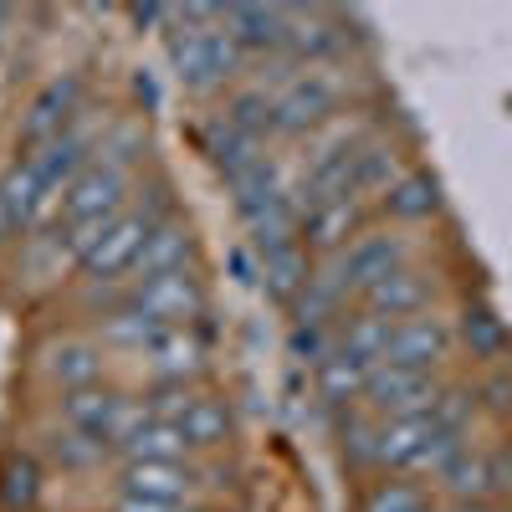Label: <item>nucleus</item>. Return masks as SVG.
Here are the masks:
<instances>
[{
  "label": "nucleus",
  "instance_id": "3",
  "mask_svg": "<svg viewBox=\"0 0 512 512\" xmlns=\"http://www.w3.org/2000/svg\"><path fill=\"white\" fill-rule=\"evenodd\" d=\"M410 262H415L410 231H400V226H369L364 236H354L344 251L328 256V262H318V267H323V277L359 308V297H364L374 282H384L390 272H400V267H410Z\"/></svg>",
  "mask_w": 512,
  "mask_h": 512
},
{
  "label": "nucleus",
  "instance_id": "17",
  "mask_svg": "<svg viewBox=\"0 0 512 512\" xmlns=\"http://www.w3.org/2000/svg\"><path fill=\"white\" fill-rule=\"evenodd\" d=\"M175 425H180V436H185V446H190V456H195V461L226 456V451H231V441H236V405H231L226 395L200 390V395H195V405H190Z\"/></svg>",
  "mask_w": 512,
  "mask_h": 512
},
{
  "label": "nucleus",
  "instance_id": "23",
  "mask_svg": "<svg viewBox=\"0 0 512 512\" xmlns=\"http://www.w3.org/2000/svg\"><path fill=\"white\" fill-rule=\"evenodd\" d=\"M36 451H41V461H47V466H62V472H72V477H93V472H103V466H113V446L72 431V425H62L57 415L41 425Z\"/></svg>",
  "mask_w": 512,
  "mask_h": 512
},
{
  "label": "nucleus",
  "instance_id": "27",
  "mask_svg": "<svg viewBox=\"0 0 512 512\" xmlns=\"http://www.w3.org/2000/svg\"><path fill=\"white\" fill-rule=\"evenodd\" d=\"M313 384H318V400L333 410V415H344V410H359L364 405V384H369V364L349 359V354H328L318 369H313Z\"/></svg>",
  "mask_w": 512,
  "mask_h": 512
},
{
  "label": "nucleus",
  "instance_id": "34",
  "mask_svg": "<svg viewBox=\"0 0 512 512\" xmlns=\"http://www.w3.org/2000/svg\"><path fill=\"white\" fill-rule=\"evenodd\" d=\"M333 349H338V328H323V323H292V333H287V354H292L297 364H308V369H318Z\"/></svg>",
  "mask_w": 512,
  "mask_h": 512
},
{
  "label": "nucleus",
  "instance_id": "1",
  "mask_svg": "<svg viewBox=\"0 0 512 512\" xmlns=\"http://www.w3.org/2000/svg\"><path fill=\"white\" fill-rule=\"evenodd\" d=\"M164 57H169V72L185 93L195 98H216V93H231L246 82V52L231 41V31L216 21V26H200V21H180L175 6H169V26H164Z\"/></svg>",
  "mask_w": 512,
  "mask_h": 512
},
{
  "label": "nucleus",
  "instance_id": "20",
  "mask_svg": "<svg viewBox=\"0 0 512 512\" xmlns=\"http://www.w3.org/2000/svg\"><path fill=\"white\" fill-rule=\"evenodd\" d=\"M123 405H128V390H118V384H93V390L57 395V420L72 425V431H82V436L103 441V446H113Z\"/></svg>",
  "mask_w": 512,
  "mask_h": 512
},
{
  "label": "nucleus",
  "instance_id": "31",
  "mask_svg": "<svg viewBox=\"0 0 512 512\" xmlns=\"http://www.w3.org/2000/svg\"><path fill=\"white\" fill-rule=\"evenodd\" d=\"M118 461H195L185 436H180V425H169V420H149L144 431H134L118 451H113V466Z\"/></svg>",
  "mask_w": 512,
  "mask_h": 512
},
{
  "label": "nucleus",
  "instance_id": "13",
  "mask_svg": "<svg viewBox=\"0 0 512 512\" xmlns=\"http://www.w3.org/2000/svg\"><path fill=\"white\" fill-rule=\"evenodd\" d=\"M436 374H415V369H395V364H379L369 369V384H364V410L379 415V420H400V415H420L431 410V400L441 395Z\"/></svg>",
  "mask_w": 512,
  "mask_h": 512
},
{
  "label": "nucleus",
  "instance_id": "12",
  "mask_svg": "<svg viewBox=\"0 0 512 512\" xmlns=\"http://www.w3.org/2000/svg\"><path fill=\"white\" fill-rule=\"evenodd\" d=\"M374 226V205L369 200H323L313 210H303V226H297V241H303V251L313 256V262H328V256H338L354 236H364Z\"/></svg>",
  "mask_w": 512,
  "mask_h": 512
},
{
  "label": "nucleus",
  "instance_id": "22",
  "mask_svg": "<svg viewBox=\"0 0 512 512\" xmlns=\"http://www.w3.org/2000/svg\"><path fill=\"white\" fill-rule=\"evenodd\" d=\"M47 482H52V466L41 461L36 446L0 451V512H41Z\"/></svg>",
  "mask_w": 512,
  "mask_h": 512
},
{
  "label": "nucleus",
  "instance_id": "30",
  "mask_svg": "<svg viewBox=\"0 0 512 512\" xmlns=\"http://www.w3.org/2000/svg\"><path fill=\"white\" fill-rule=\"evenodd\" d=\"M390 328L395 323H384V318H374L364 308H349L344 323H338V354H349V359L379 369L384 364V349H390Z\"/></svg>",
  "mask_w": 512,
  "mask_h": 512
},
{
  "label": "nucleus",
  "instance_id": "33",
  "mask_svg": "<svg viewBox=\"0 0 512 512\" xmlns=\"http://www.w3.org/2000/svg\"><path fill=\"white\" fill-rule=\"evenodd\" d=\"M472 390H477V410L497 425L512 420V364H497V369H482L472 379Z\"/></svg>",
  "mask_w": 512,
  "mask_h": 512
},
{
  "label": "nucleus",
  "instance_id": "21",
  "mask_svg": "<svg viewBox=\"0 0 512 512\" xmlns=\"http://www.w3.org/2000/svg\"><path fill=\"white\" fill-rule=\"evenodd\" d=\"M200 256V236L190 226V216H169L149 231L144 251H139V267H134V282H149V277H169V272H190Z\"/></svg>",
  "mask_w": 512,
  "mask_h": 512
},
{
  "label": "nucleus",
  "instance_id": "32",
  "mask_svg": "<svg viewBox=\"0 0 512 512\" xmlns=\"http://www.w3.org/2000/svg\"><path fill=\"white\" fill-rule=\"evenodd\" d=\"M221 113H226L236 128H246V134H256V139L272 144V93H267V88L241 82V88H231V93L221 98Z\"/></svg>",
  "mask_w": 512,
  "mask_h": 512
},
{
  "label": "nucleus",
  "instance_id": "39",
  "mask_svg": "<svg viewBox=\"0 0 512 512\" xmlns=\"http://www.w3.org/2000/svg\"><path fill=\"white\" fill-rule=\"evenodd\" d=\"M210 512H241V507H231V502H210Z\"/></svg>",
  "mask_w": 512,
  "mask_h": 512
},
{
  "label": "nucleus",
  "instance_id": "41",
  "mask_svg": "<svg viewBox=\"0 0 512 512\" xmlns=\"http://www.w3.org/2000/svg\"><path fill=\"white\" fill-rule=\"evenodd\" d=\"M497 512H512V502H497Z\"/></svg>",
  "mask_w": 512,
  "mask_h": 512
},
{
  "label": "nucleus",
  "instance_id": "8",
  "mask_svg": "<svg viewBox=\"0 0 512 512\" xmlns=\"http://www.w3.org/2000/svg\"><path fill=\"white\" fill-rule=\"evenodd\" d=\"M456 359V328L441 313H420L390 328V349H384V364L395 369H415V374H436L446 379V364Z\"/></svg>",
  "mask_w": 512,
  "mask_h": 512
},
{
  "label": "nucleus",
  "instance_id": "7",
  "mask_svg": "<svg viewBox=\"0 0 512 512\" xmlns=\"http://www.w3.org/2000/svg\"><path fill=\"white\" fill-rule=\"evenodd\" d=\"M139 364L154 384H200L210 374V333H205V323H164Z\"/></svg>",
  "mask_w": 512,
  "mask_h": 512
},
{
  "label": "nucleus",
  "instance_id": "2",
  "mask_svg": "<svg viewBox=\"0 0 512 512\" xmlns=\"http://www.w3.org/2000/svg\"><path fill=\"white\" fill-rule=\"evenodd\" d=\"M349 67H303L272 93V144H303L349 108Z\"/></svg>",
  "mask_w": 512,
  "mask_h": 512
},
{
  "label": "nucleus",
  "instance_id": "29",
  "mask_svg": "<svg viewBox=\"0 0 512 512\" xmlns=\"http://www.w3.org/2000/svg\"><path fill=\"white\" fill-rule=\"evenodd\" d=\"M436 487L446 492V502H492V451L487 446H466L436 477Z\"/></svg>",
  "mask_w": 512,
  "mask_h": 512
},
{
  "label": "nucleus",
  "instance_id": "6",
  "mask_svg": "<svg viewBox=\"0 0 512 512\" xmlns=\"http://www.w3.org/2000/svg\"><path fill=\"white\" fill-rule=\"evenodd\" d=\"M134 205V175H123L113 164H88L82 175L67 185L62 210L52 226H82V221H118L123 210Z\"/></svg>",
  "mask_w": 512,
  "mask_h": 512
},
{
  "label": "nucleus",
  "instance_id": "14",
  "mask_svg": "<svg viewBox=\"0 0 512 512\" xmlns=\"http://www.w3.org/2000/svg\"><path fill=\"white\" fill-rule=\"evenodd\" d=\"M113 492H134L154 502H200V461H118Z\"/></svg>",
  "mask_w": 512,
  "mask_h": 512
},
{
  "label": "nucleus",
  "instance_id": "24",
  "mask_svg": "<svg viewBox=\"0 0 512 512\" xmlns=\"http://www.w3.org/2000/svg\"><path fill=\"white\" fill-rule=\"evenodd\" d=\"M379 415H369L364 405L359 410H344V415H333V451L338 461L349 466L354 477H379Z\"/></svg>",
  "mask_w": 512,
  "mask_h": 512
},
{
  "label": "nucleus",
  "instance_id": "35",
  "mask_svg": "<svg viewBox=\"0 0 512 512\" xmlns=\"http://www.w3.org/2000/svg\"><path fill=\"white\" fill-rule=\"evenodd\" d=\"M108 512H180V502H154V497H134V492H113Z\"/></svg>",
  "mask_w": 512,
  "mask_h": 512
},
{
  "label": "nucleus",
  "instance_id": "42",
  "mask_svg": "<svg viewBox=\"0 0 512 512\" xmlns=\"http://www.w3.org/2000/svg\"><path fill=\"white\" fill-rule=\"evenodd\" d=\"M425 512H446V507H436V502H431V507H425Z\"/></svg>",
  "mask_w": 512,
  "mask_h": 512
},
{
  "label": "nucleus",
  "instance_id": "15",
  "mask_svg": "<svg viewBox=\"0 0 512 512\" xmlns=\"http://www.w3.org/2000/svg\"><path fill=\"white\" fill-rule=\"evenodd\" d=\"M451 328H456V349L477 369L512 364V328L492 303H482V297H466V303L456 308V318H451Z\"/></svg>",
  "mask_w": 512,
  "mask_h": 512
},
{
  "label": "nucleus",
  "instance_id": "5",
  "mask_svg": "<svg viewBox=\"0 0 512 512\" xmlns=\"http://www.w3.org/2000/svg\"><path fill=\"white\" fill-rule=\"evenodd\" d=\"M108 349L98 344V333H57L47 349L36 354V374L47 390L72 395V390H93L108 384Z\"/></svg>",
  "mask_w": 512,
  "mask_h": 512
},
{
  "label": "nucleus",
  "instance_id": "16",
  "mask_svg": "<svg viewBox=\"0 0 512 512\" xmlns=\"http://www.w3.org/2000/svg\"><path fill=\"white\" fill-rule=\"evenodd\" d=\"M441 210H446L441 180L431 175V169H420V164H410L405 175L374 200V216H379L384 226H400V231H410V226H431Z\"/></svg>",
  "mask_w": 512,
  "mask_h": 512
},
{
  "label": "nucleus",
  "instance_id": "26",
  "mask_svg": "<svg viewBox=\"0 0 512 512\" xmlns=\"http://www.w3.org/2000/svg\"><path fill=\"white\" fill-rule=\"evenodd\" d=\"M144 159H149V118L144 113H113L103 123V139H98V164H113V169L139 180Z\"/></svg>",
  "mask_w": 512,
  "mask_h": 512
},
{
  "label": "nucleus",
  "instance_id": "28",
  "mask_svg": "<svg viewBox=\"0 0 512 512\" xmlns=\"http://www.w3.org/2000/svg\"><path fill=\"white\" fill-rule=\"evenodd\" d=\"M431 507V487L420 477H400V472H379L359 487L354 512H425Z\"/></svg>",
  "mask_w": 512,
  "mask_h": 512
},
{
  "label": "nucleus",
  "instance_id": "18",
  "mask_svg": "<svg viewBox=\"0 0 512 512\" xmlns=\"http://www.w3.org/2000/svg\"><path fill=\"white\" fill-rule=\"evenodd\" d=\"M221 26L231 31L251 67L287 52V6H226Z\"/></svg>",
  "mask_w": 512,
  "mask_h": 512
},
{
  "label": "nucleus",
  "instance_id": "19",
  "mask_svg": "<svg viewBox=\"0 0 512 512\" xmlns=\"http://www.w3.org/2000/svg\"><path fill=\"white\" fill-rule=\"evenodd\" d=\"M200 154L210 159V169H216V175L236 180L241 169L262 164V159L272 154V144H267V139H256V134H246V128H236V123L216 108V113L200 123Z\"/></svg>",
  "mask_w": 512,
  "mask_h": 512
},
{
  "label": "nucleus",
  "instance_id": "4",
  "mask_svg": "<svg viewBox=\"0 0 512 512\" xmlns=\"http://www.w3.org/2000/svg\"><path fill=\"white\" fill-rule=\"evenodd\" d=\"M88 93H93V82H88V72H82V67L52 72V77L26 98V108H21V123H16L21 149H41V144L62 139L67 128L88 113Z\"/></svg>",
  "mask_w": 512,
  "mask_h": 512
},
{
  "label": "nucleus",
  "instance_id": "10",
  "mask_svg": "<svg viewBox=\"0 0 512 512\" xmlns=\"http://www.w3.org/2000/svg\"><path fill=\"white\" fill-rule=\"evenodd\" d=\"M349 16L323 6H287V62L297 67H344L349 57Z\"/></svg>",
  "mask_w": 512,
  "mask_h": 512
},
{
  "label": "nucleus",
  "instance_id": "37",
  "mask_svg": "<svg viewBox=\"0 0 512 512\" xmlns=\"http://www.w3.org/2000/svg\"><path fill=\"white\" fill-rule=\"evenodd\" d=\"M134 98L144 103V113L159 103V88H154V77H149V72H134Z\"/></svg>",
  "mask_w": 512,
  "mask_h": 512
},
{
  "label": "nucleus",
  "instance_id": "38",
  "mask_svg": "<svg viewBox=\"0 0 512 512\" xmlns=\"http://www.w3.org/2000/svg\"><path fill=\"white\" fill-rule=\"evenodd\" d=\"M446 512H497L492 502H446Z\"/></svg>",
  "mask_w": 512,
  "mask_h": 512
},
{
  "label": "nucleus",
  "instance_id": "36",
  "mask_svg": "<svg viewBox=\"0 0 512 512\" xmlns=\"http://www.w3.org/2000/svg\"><path fill=\"white\" fill-rule=\"evenodd\" d=\"M123 16H128V21H134L139 31H144V26H154L159 36H164V26H169V6H128Z\"/></svg>",
  "mask_w": 512,
  "mask_h": 512
},
{
  "label": "nucleus",
  "instance_id": "9",
  "mask_svg": "<svg viewBox=\"0 0 512 512\" xmlns=\"http://www.w3.org/2000/svg\"><path fill=\"white\" fill-rule=\"evenodd\" d=\"M128 303L149 313L154 323H205L210 287H205L200 267H190V272H169V277H149V282H128Z\"/></svg>",
  "mask_w": 512,
  "mask_h": 512
},
{
  "label": "nucleus",
  "instance_id": "11",
  "mask_svg": "<svg viewBox=\"0 0 512 512\" xmlns=\"http://www.w3.org/2000/svg\"><path fill=\"white\" fill-rule=\"evenodd\" d=\"M436 303H441V272L420 267V262L390 272L384 282H374L359 297V308L384 318V323H405V318H420V313H436Z\"/></svg>",
  "mask_w": 512,
  "mask_h": 512
},
{
  "label": "nucleus",
  "instance_id": "40",
  "mask_svg": "<svg viewBox=\"0 0 512 512\" xmlns=\"http://www.w3.org/2000/svg\"><path fill=\"white\" fill-rule=\"evenodd\" d=\"M6 236H11V226H6V221H0V251H6Z\"/></svg>",
  "mask_w": 512,
  "mask_h": 512
},
{
  "label": "nucleus",
  "instance_id": "25",
  "mask_svg": "<svg viewBox=\"0 0 512 512\" xmlns=\"http://www.w3.org/2000/svg\"><path fill=\"white\" fill-rule=\"evenodd\" d=\"M256 267H262V277H256V287H262L272 303H282V308H292L297 303V292L308 287V277H313V256L303 251V241H292V246H277V251H262L256 256Z\"/></svg>",
  "mask_w": 512,
  "mask_h": 512
}]
</instances>
